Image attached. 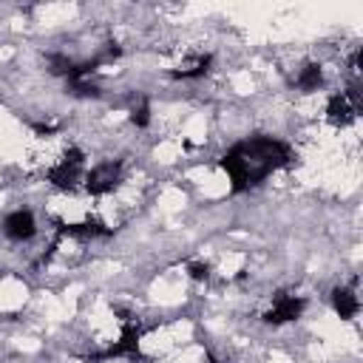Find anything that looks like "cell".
Instances as JSON below:
<instances>
[{
  "label": "cell",
  "mask_w": 363,
  "mask_h": 363,
  "mask_svg": "<svg viewBox=\"0 0 363 363\" xmlns=\"http://www.w3.org/2000/svg\"><path fill=\"white\" fill-rule=\"evenodd\" d=\"M295 162V153L286 142L272 136H250L238 145H233L221 159L218 167L230 176V190L244 193L258 187L269 173L289 167Z\"/></svg>",
  "instance_id": "6da1fadb"
},
{
  "label": "cell",
  "mask_w": 363,
  "mask_h": 363,
  "mask_svg": "<svg viewBox=\"0 0 363 363\" xmlns=\"http://www.w3.org/2000/svg\"><path fill=\"white\" fill-rule=\"evenodd\" d=\"M125 315V312H122ZM139 340H142V326L133 315H125L122 318V332H119V340L111 343L108 349L96 352V354H88L85 360L88 363H99V360H111V357H130V360H145L142 352H139Z\"/></svg>",
  "instance_id": "7a4b0ae2"
},
{
  "label": "cell",
  "mask_w": 363,
  "mask_h": 363,
  "mask_svg": "<svg viewBox=\"0 0 363 363\" xmlns=\"http://www.w3.org/2000/svg\"><path fill=\"white\" fill-rule=\"evenodd\" d=\"M85 179V153L79 147H68L65 156L45 170V182H51L60 190H77Z\"/></svg>",
  "instance_id": "3957f363"
},
{
  "label": "cell",
  "mask_w": 363,
  "mask_h": 363,
  "mask_svg": "<svg viewBox=\"0 0 363 363\" xmlns=\"http://www.w3.org/2000/svg\"><path fill=\"white\" fill-rule=\"evenodd\" d=\"M360 111V88L357 85H349L346 91L340 94H332L329 102H326V119L335 125V128H343L349 125Z\"/></svg>",
  "instance_id": "277c9868"
},
{
  "label": "cell",
  "mask_w": 363,
  "mask_h": 363,
  "mask_svg": "<svg viewBox=\"0 0 363 363\" xmlns=\"http://www.w3.org/2000/svg\"><path fill=\"white\" fill-rule=\"evenodd\" d=\"M119 179H122V162L119 159H105V162L94 164L85 173L82 184H85V190L91 196H105V193H111L119 184Z\"/></svg>",
  "instance_id": "5b68a950"
},
{
  "label": "cell",
  "mask_w": 363,
  "mask_h": 363,
  "mask_svg": "<svg viewBox=\"0 0 363 363\" xmlns=\"http://www.w3.org/2000/svg\"><path fill=\"white\" fill-rule=\"evenodd\" d=\"M306 309V301L295 292H275L272 295V306L264 312V320L272 323V326H281V323H289L295 318H301V312Z\"/></svg>",
  "instance_id": "8992f818"
},
{
  "label": "cell",
  "mask_w": 363,
  "mask_h": 363,
  "mask_svg": "<svg viewBox=\"0 0 363 363\" xmlns=\"http://www.w3.org/2000/svg\"><path fill=\"white\" fill-rule=\"evenodd\" d=\"M3 233L11 241H28V238H34V233H37L34 213L31 210H14V213H9L3 218Z\"/></svg>",
  "instance_id": "52a82bcc"
},
{
  "label": "cell",
  "mask_w": 363,
  "mask_h": 363,
  "mask_svg": "<svg viewBox=\"0 0 363 363\" xmlns=\"http://www.w3.org/2000/svg\"><path fill=\"white\" fill-rule=\"evenodd\" d=\"M57 233H60V235H68V238H105V235H111L113 230L105 227V224L96 221V218H88V221H79V224L57 221Z\"/></svg>",
  "instance_id": "ba28073f"
},
{
  "label": "cell",
  "mask_w": 363,
  "mask_h": 363,
  "mask_svg": "<svg viewBox=\"0 0 363 363\" xmlns=\"http://www.w3.org/2000/svg\"><path fill=\"white\" fill-rule=\"evenodd\" d=\"M332 306H335L340 320H352L360 312V298L352 286H335L332 289Z\"/></svg>",
  "instance_id": "9c48e42d"
},
{
  "label": "cell",
  "mask_w": 363,
  "mask_h": 363,
  "mask_svg": "<svg viewBox=\"0 0 363 363\" xmlns=\"http://www.w3.org/2000/svg\"><path fill=\"white\" fill-rule=\"evenodd\" d=\"M210 62H213L210 54H193V57L182 60V65L173 68L170 74H173L176 79H199V77H204V74L210 71Z\"/></svg>",
  "instance_id": "30bf717a"
},
{
  "label": "cell",
  "mask_w": 363,
  "mask_h": 363,
  "mask_svg": "<svg viewBox=\"0 0 363 363\" xmlns=\"http://www.w3.org/2000/svg\"><path fill=\"white\" fill-rule=\"evenodd\" d=\"M320 85H323V71H320L318 62H306V65L298 71V77H295V88H298L301 94H312V91H318Z\"/></svg>",
  "instance_id": "8fae6325"
},
{
  "label": "cell",
  "mask_w": 363,
  "mask_h": 363,
  "mask_svg": "<svg viewBox=\"0 0 363 363\" xmlns=\"http://www.w3.org/2000/svg\"><path fill=\"white\" fill-rule=\"evenodd\" d=\"M130 122H133L136 128H147V125H150V102H147L145 96L130 108Z\"/></svg>",
  "instance_id": "7c38bea8"
},
{
  "label": "cell",
  "mask_w": 363,
  "mask_h": 363,
  "mask_svg": "<svg viewBox=\"0 0 363 363\" xmlns=\"http://www.w3.org/2000/svg\"><path fill=\"white\" fill-rule=\"evenodd\" d=\"M71 65H74V60H68L65 54H48V71L54 77H68Z\"/></svg>",
  "instance_id": "4fadbf2b"
},
{
  "label": "cell",
  "mask_w": 363,
  "mask_h": 363,
  "mask_svg": "<svg viewBox=\"0 0 363 363\" xmlns=\"http://www.w3.org/2000/svg\"><path fill=\"white\" fill-rule=\"evenodd\" d=\"M68 91L74 94V96H82V99H88V96H99L102 91L94 85V82H88V79H82V82H68Z\"/></svg>",
  "instance_id": "5bb4252c"
},
{
  "label": "cell",
  "mask_w": 363,
  "mask_h": 363,
  "mask_svg": "<svg viewBox=\"0 0 363 363\" xmlns=\"http://www.w3.org/2000/svg\"><path fill=\"white\" fill-rule=\"evenodd\" d=\"M187 272H190L193 281H207V278H210V267L201 264V261H190V264H187Z\"/></svg>",
  "instance_id": "9a60e30c"
}]
</instances>
